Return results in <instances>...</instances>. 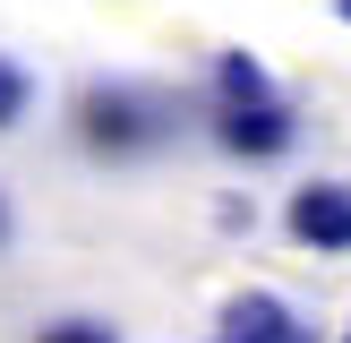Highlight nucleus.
Listing matches in <instances>:
<instances>
[{
  "instance_id": "4",
  "label": "nucleus",
  "mask_w": 351,
  "mask_h": 343,
  "mask_svg": "<svg viewBox=\"0 0 351 343\" xmlns=\"http://www.w3.org/2000/svg\"><path fill=\"white\" fill-rule=\"evenodd\" d=\"M223 343H317L300 326V309L274 300V292H240L232 309H223Z\"/></svg>"
},
{
  "instance_id": "2",
  "label": "nucleus",
  "mask_w": 351,
  "mask_h": 343,
  "mask_svg": "<svg viewBox=\"0 0 351 343\" xmlns=\"http://www.w3.org/2000/svg\"><path fill=\"white\" fill-rule=\"evenodd\" d=\"M206 137H215L232 163H283L300 146V112L283 95H257V103H206Z\"/></svg>"
},
{
  "instance_id": "7",
  "label": "nucleus",
  "mask_w": 351,
  "mask_h": 343,
  "mask_svg": "<svg viewBox=\"0 0 351 343\" xmlns=\"http://www.w3.org/2000/svg\"><path fill=\"white\" fill-rule=\"evenodd\" d=\"M34 343H120V326L112 318H51Z\"/></svg>"
},
{
  "instance_id": "5",
  "label": "nucleus",
  "mask_w": 351,
  "mask_h": 343,
  "mask_svg": "<svg viewBox=\"0 0 351 343\" xmlns=\"http://www.w3.org/2000/svg\"><path fill=\"white\" fill-rule=\"evenodd\" d=\"M257 95H274L266 60H257V51H215V69H206V103H257Z\"/></svg>"
},
{
  "instance_id": "8",
  "label": "nucleus",
  "mask_w": 351,
  "mask_h": 343,
  "mask_svg": "<svg viewBox=\"0 0 351 343\" xmlns=\"http://www.w3.org/2000/svg\"><path fill=\"white\" fill-rule=\"evenodd\" d=\"M9 240H17V206H9V189H0V257H9Z\"/></svg>"
},
{
  "instance_id": "1",
  "label": "nucleus",
  "mask_w": 351,
  "mask_h": 343,
  "mask_svg": "<svg viewBox=\"0 0 351 343\" xmlns=\"http://www.w3.org/2000/svg\"><path fill=\"white\" fill-rule=\"evenodd\" d=\"M180 95H163V86H137V78H95L77 86V103H69V137H77L95 163H146V154H163L171 137H180Z\"/></svg>"
},
{
  "instance_id": "10",
  "label": "nucleus",
  "mask_w": 351,
  "mask_h": 343,
  "mask_svg": "<svg viewBox=\"0 0 351 343\" xmlns=\"http://www.w3.org/2000/svg\"><path fill=\"white\" fill-rule=\"evenodd\" d=\"M343 343H351V335H343Z\"/></svg>"
},
{
  "instance_id": "3",
  "label": "nucleus",
  "mask_w": 351,
  "mask_h": 343,
  "mask_svg": "<svg viewBox=\"0 0 351 343\" xmlns=\"http://www.w3.org/2000/svg\"><path fill=\"white\" fill-rule=\"evenodd\" d=\"M283 232L308 257H351V180H300L283 198Z\"/></svg>"
},
{
  "instance_id": "9",
  "label": "nucleus",
  "mask_w": 351,
  "mask_h": 343,
  "mask_svg": "<svg viewBox=\"0 0 351 343\" xmlns=\"http://www.w3.org/2000/svg\"><path fill=\"white\" fill-rule=\"evenodd\" d=\"M335 17H343V26H351V0H335Z\"/></svg>"
},
{
  "instance_id": "6",
  "label": "nucleus",
  "mask_w": 351,
  "mask_h": 343,
  "mask_svg": "<svg viewBox=\"0 0 351 343\" xmlns=\"http://www.w3.org/2000/svg\"><path fill=\"white\" fill-rule=\"evenodd\" d=\"M34 95H43V86H34V69L17 60V51H0V137H9L17 120L34 112Z\"/></svg>"
}]
</instances>
